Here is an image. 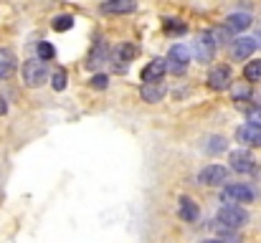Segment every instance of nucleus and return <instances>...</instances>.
Wrapping results in <instances>:
<instances>
[{
    "instance_id": "15",
    "label": "nucleus",
    "mask_w": 261,
    "mask_h": 243,
    "mask_svg": "<svg viewBox=\"0 0 261 243\" xmlns=\"http://www.w3.org/2000/svg\"><path fill=\"white\" fill-rule=\"evenodd\" d=\"M15 66H18L15 53H13L10 48H0V81L10 79V76H13V71H15Z\"/></svg>"
},
{
    "instance_id": "26",
    "label": "nucleus",
    "mask_w": 261,
    "mask_h": 243,
    "mask_svg": "<svg viewBox=\"0 0 261 243\" xmlns=\"http://www.w3.org/2000/svg\"><path fill=\"white\" fill-rule=\"evenodd\" d=\"M246 119H249L251 124H256V127H261V106H251V109L246 112Z\"/></svg>"
},
{
    "instance_id": "5",
    "label": "nucleus",
    "mask_w": 261,
    "mask_h": 243,
    "mask_svg": "<svg viewBox=\"0 0 261 243\" xmlns=\"http://www.w3.org/2000/svg\"><path fill=\"white\" fill-rule=\"evenodd\" d=\"M254 198H256V193L249 185H244V182H231L221 193V200L223 203H251Z\"/></svg>"
},
{
    "instance_id": "21",
    "label": "nucleus",
    "mask_w": 261,
    "mask_h": 243,
    "mask_svg": "<svg viewBox=\"0 0 261 243\" xmlns=\"http://www.w3.org/2000/svg\"><path fill=\"white\" fill-rule=\"evenodd\" d=\"M244 79L246 81H261V61H249L246 69H244Z\"/></svg>"
},
{
    "instance_id": "28",
    "label": "nucleus",
    "mask_w": 261,
    "mask_h": 243,
    "mask_svg": "<svg viewBox=\"0 0 261 243\" xmlns=\"http://www.w3.org/2000/svg\"><path fill=\"white\" fill-rule=\"evenodd\" d=\"M249 96H251V91H249V86H246V84L233 89V99H236V101H244V99H249Z\"/></svg>"
},
{
    "instance_id": "12",
    "label": "nucleus",
    "mask_w": 261,
    "mask_h": 243,
    "mask_svg": "<svg viewBox=\"0 0 261 243\" xmlns=\"http://www.w3.org/2000/svg\"><path fill=\"white\" fill-rule=\"evenodd\" d=\"M236 140L239 142H244V145H249V147H261V127L256 124H244V127H239L236 129Z\"/></svg>"
},
{
    "instance_id": "3",
    "label": "nucleus",
    "mask_w": 261,
    "mask_h": 243,
    "mask_svg": "<svg viewBox=\"0 0 261 243\" xmlns=\"http://www.w3.org/2000/svg\"><path fill=\"white\" fill-rule=\"evenodd\" d=\"M246 221H249V213H246L244 208L233 205V203L223 205V208L218 210V215H216V223H221V226H226V228H236V231H239Z\"/></svg>"
},
{
    "instance_id": "8",
    "label": "nucleus",
    "mask_w": 261,
    "mask_h": 243,
    "mask_svg": "<svg viewBox=\"0 0 261 243\" xmlns=\"http://www.w3.org/2000/svg\"><path fill=\"white\" fill-rule=\"evenodd\" d=\"M228 180V170L221 167V165H208L198 172V182L200 185H208V187H216V185H226Z\"/></svg>"
},
{
    "instance_id": "19",
    "label": "nucleus",
    "mask_w": 261,
    "mask_h": 243,
    "mask_svg": "<svg viewBox=\"0 0 261 243\" xmlns=\"http://www.w3.org/2000/svg\"><path fill=\"white\" fill-rule=\"evenodd\" d=\"M213 228H216L221 243H241V236L236 233V228H226V226H221V223H216Z\"/></svg>"
},
{
    "instance_id": "9",
    "label": "nucleus",
    "mask_w": 261,
    "mask_h": 243,
    "mask_svg": "<svg viewBox=\"0 0 261 243\" xmlns=\"http://www.w3.org/2000/svg\"><path fill=\"white\" fill-rule=\"evenodd\" d=\"M256 38H249V36H241V38H236L233 41V46H231V53H233V59L236 61H246L254 51H256Z\"/></svg>"
},
{
    "instance_id": "2",
    "label": "nucleus",
    "mask_w": 261,
    "mask_h": 243,
    "mask_svg": "<svg viewBox=\"0 0 261 243\" xmlns=\"http://www.w3.org/2000/svg\"><path fill=\"white\" fill-rule=\"evenodd\" d=\"M165 64H168V74H173V76H182V74L188 71V64H190V51H188L182 43H175L173 48L168 51Z\"/></svg>"
},
{
    "instance_id": "17",
    "label": "nucleus",
    "mask_w": 261,
    "mask_h": 243,
    "mask_svg": "<svg viewBox=\"0 0 261 243\" xmlns=\"http://www.w3.org/2000/svg\"><path fill=\"white\" fill-rule=\"evenodd\" d=\"M140 94H142V99H145V101L158 104V101H163V99H165V86H163L160 81H155V84H142Z\"/></svg>"
},
{
    "instance_id": "13",
    "label": "nucleus",
    "mask_w": 261,
    "mask_h": 243,
    "mask_svg": "<svg viewBox=\"0 0 261 243\" xmlns=\"http://www.w3.org/2000/svg\"><path fill=\"white\" fill-rule=\"evenodd\" d=\"M137 8V0H104L101 3V13L107 15H124L132 13Z\"/></svg>"
},
{
    "instance_id": "1",
    "label": "nucleus",
    "mask_w": 261,
    "mask_h": 243,
    "mask_svg": "<svg viewBox=\"0 0 261 243\" xmlns=\"http://www.w3.org/2000/svg\"><path fill=\"white\" fill-rule=\"evenodd\" d=\"M46 79H48V69H46L43 59H28L23 64V81H25V86L38 89V86H43Z\"/></svg>"
},
{
    "instance_id": "24",
    "label": "nucleus",
    "mask_w": 261,
    "mask_h": 243,
    "mask_svg": "<svg viewBox=\"0 0 261 243\" xmlns=\"http://www.w3.org/2000/svg\"><path fill=\"white\" fill-rule=\"evenodd\" d=\"M54 56H56V48H54L51 43L41 41V43H38V59H43V61H51Z\"/></svg>"
},
{
    "instance_id": "6",
    "label": "nucleus",
    "mask_w": 261,
    "mask_h": 243,
    "mask_svg": "<svg viewBox=\"0 0 261 243\" xmlns=\"http://www.w3.org/2000/svg\"><path fill=\"white\" fill-rule=\"evenodd\" d=\"M107 59H109V46H107L104 38H96L94 46H91V51H89L87 61H84V69H87V71H99Z\"/></svg>"
},
{
    "instance_id": "25",
    "label": "nucleus",
    "mask_w": 261,
    "mask_h": 243,
    "mask_svg": "<svg viewBox=\"0 0 261 243\" xmlns=\"http://www.w3.org/2000/svg\"><path fill=\"white\" fill-rule=\"evenodd\" d=\"M51 86H54L56 91H64V89H66V71L59 69V71L51 76Z\"/></svg>"
},
{
    "instance_id": "18",
    "label": "nucleus",
    "mask_w": 261,
    "mask_h": 243,
    "mask_svg": "<svg viewBox=\"0 0 261 243\" xmlns=\"http://www.w3.org/2000/svg\"><path fill=\"white\" fill-rule=\"evenodd\" d=\"M180 218L185 221V223H195L198 221V215H200V210H198V205L190 200V198H180Z\"/></svg>"
},
{
    "instance_id": "11",
    "label": "nucleus",
    "mask_w": 261,
    "mask_h": 243,
    "mask_svg": "<svg viewBox=\"0 0 261 243\" xmlns=\"http://www.w3.org/2000/svg\"><path fill=\"white\" fill-rule=\"evenodd\" d=\"M208 86L213 91H226L231 86V69L228 66H216L211 74H208Z\"/></svg>"
},
{
    "instance_id": "20",
    "label": "nucleus",
    "mask_w": 261,
    "mask_h": 243,
    "mask_svg": "<svg viewBox=\"0 0 261 243\" xmlns=\"http://www.w3.org/2000/svg\"><path fill=\"white\" fill-rule=\"evenodd\" d=\"M203 150H205L208 155H218V152H226V140H223V137H218V134H211V137L205 140Z\"/></svg>"
},
{
    "instance_id": "27",
    "label": "nucleus",
    "mask_w": 261,
    "mask_h": 243,
    "mask_svg": "<svg viewBox=\"0 0 261 243\" xmlns=\"http://www.w3.org/2000/svg\"><path fill=\"white\" fill-rule=\"evenodd\" d=\"M91 86H94V89H107V86H109V76H107V74H94Z\"/></svg>"
},
{
    "instance_id": "7",
    "label": "nucleus",
    "mask_w": 261,
    "mask_h": 243,
    "mask_svg": "<svg viewBox=\"0 0 261 243\" xmlns=\"http://www.w3.org/2000/svg\"><path fill=\"white\" fill-rule=\"evenodd\" d=\"M216 46H218V41H216V36H213V31H205V33H200L198 38H195V59L198 61H211L213 59V53H216Z\"/></svg>"
},
{
    "instance_id": "4",
    "label": "nucleus",
    "mask_w": 261,
    "mask_h": 243,
    "mask_svg": "<svg viewBox=\"0 0 261 243\" xmlns=\"http://www.w3.org/2000/svg\"><path fill=\"white\" fill-rule=\"evenodd\" d=\"M135 56H137V46H132V43H122V46H117L114 53L109 56L112 69H114L117 74H124V71L129 69V64H132Z\"/></svg>"
},
{
    "instance_id": "22",
    "label": "nucleus",
    "mask_w": 261,
    "mask_h": 243,
    "mask_svg": "<svg viewBox=\"0 0 261 243\" xmlns=\"http://www.w3.org/2000/svg\"><path fill=\"white\" fill-rule=\"evenodd\" d=\"M163 28H165V33H173V36L185 33V23H180L177 18H168V20L163 23Z\"/></svg>"
},
{
    "instance_id": "29",
    "label": "nucleus",
    "mask_w": 261,
    "mask_h": 243,
    "mask_svg": "<svg viewBox=\"0 0 261 243\" xmlns=\"http://www.w3.org/2000/svg\"><path fill=\"white\" fill-rule=\"evenodd\" d=\"M8 112V104H5V99H0V117Z\"/></svg>"
},
{
    "instance_id": "30",
    "label": "nucleus",
    "mask_w": 261,
    "mask_h": 243,
    "mask_svg": "<svg viewBox=\"0 0 261 243\" xmlns=\"http://www.w3.org/2000/svg\"><path fill=\"white\" fill-rule=\"evenodd\" d=\"M203 243H221V241H218V238H213V241H203Z\"/></svg>"
},
{
    "instance_id": "14",
    "label": "nucleus",
    "mask_w": 261,
    "mask_h": 243,
    "mask_svg": "<svg viewBox=\"0 0 261 243\" xmlns=\"http://www.w3.org/2000/svg\"><path fill=\"white\" fill-rule=\"evenodd\" d=\"M165 71H168V64H165V61H160V59H155V61H150V64L142 69V81H145V84L163 81L165 79Z\"/></svg>"
},
{
    "instance_id": "16",
    "label": "nucleus",
    "mask_w": 261,
    "mask_h": 243,
    "mask_svg": "<svg viewBox=\"0 0 261 243\" xmlns=\"http://www.w3.org/2000/svg\"><path fill=\"white\" fill-rule=\"evenodd\" d=\"M223 25L228 31H233V33H241V31H246L251 25V15L249 13H231V15H226Z\"/></svg>"
},
{
    "instance_id": "23",
    "label": "nucleus",
    "mask_w": 261,
    "mask_h": 243,
    "mask_svg": "<svg viewBox=\"0 0 261 243\" xmlns=\"http://www.w3.org/2000/svg\"><path fill=\"white\" fill-rule=\"evenodd\" d=\"M69 28H74V18L71 15H59V18H54V31H69Z\"/></svg>"
},
{
    "instance_id": "10",
    "label": "nucleus",
    "mask_w": 261,
    "mask_h": 243,
    "mask_svg": "<svg viewBox=\"0 0 261 243\" xmlns=\"http://www.w3.org/2000/svg\"><path fill=\"white\" fill-rule=\"evenodd\" d=\"M228 162H231V170H236V172H254V167H256L249 150H233L228 155Z\"/></svg>"
}]
</instances>
